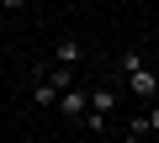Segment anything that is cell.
Segmentation results:
<instances>
[{"label":"cell","mask_w":159,"mask_h":143,"mask_svg":"<svg viewBox=\"0 0 159 143\" xmlns=\"http://www.w3.org/2000/svg\"><path fill=\"white\" fill-rule=\"evenodd\" d=\"M58 111H64V122L80 127V122H85V111H90V90H80V80H74V85L58 96Z\"/></svg>","instance_id":"obj_1"},{"label":"cell","mask_w":159,"mask_h":143,"mask_svg":"<svg viewBox=\"0 0 159 143\" xmlns=\"http://www.w3.org/2000/svg\"><path fill=\"white\" fill-rule=\"evenodd\" d=\"M127 90H133L138 101H154V96H159V74H154L148 64H138V69H127Z\"/></svg>","instance_id":"obj_2"},{"label":"cell","mask_w":159,"mask_h":143,"mask_svg":"<svg viewBox=\"0 0 159 143\" xmlns=\"http://www.w3.org/2000/svg\"><path fill=\"white\" fill-rule=\"evenodd\" d=\"M58 96H64V90H58V85H53L48 74H37V69H32V101H37V106L48 111V106H58Z\"/></svg>","instance_id":"obj_3"},{"label":"cell","mask_w":159,"mask_h":143,"mask_svg":"<svg viewBox=\"0 0 159 143\" xmlns=\"http://www.w3.org/2000/svg\"><path fill=\"white\" fill-rule=\"evenodd\" d=\"M53 58H58V64H69V69H74V64H80V58H85V48H80V42H74V37H64V42H53Z\"/></svg>","instance_id":"obj_4"},{"label":"cell","mask_w":159,"mask_h":143,"mask_svg":"<svg viewBox=\"0 0 159 143\" xmlns=\"http://www.w3.org/2000/svg\"><path fill=\"white\" fill-rule=\"evenodd\" d=\"M143 117H148V138H159V106H148Z\"/></svg>","instance_id":"obj_5"}]
</instances>
